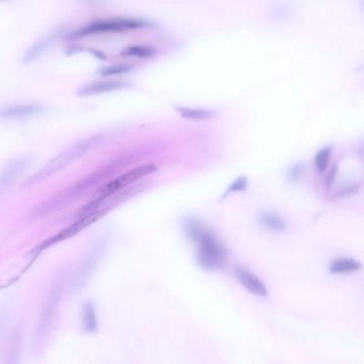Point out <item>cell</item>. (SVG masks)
I'll return each instance as SVG.
<instances>
[{"label": "cell", "instance_id": "ffe728a7", "mask_svg": "<svg viewBox=\"0 0 364 364\" xmlns=\"http://www.w3.org/2000/svg\"><path fill=\"white\" fill-rule=\"evenodd\" d=\"M247 185H248V180H247L246 176H240V178H236V180L230 185L227 193H235V191L237 193V191H245Z\"/></svg>", "mask_w": 364, "mask_h": 364}, {"label": "cell", "instance_id": "4fadbf2b", "mask_svg": "<svg viewBox=\"0 0 364 364\" xmlns=\"http://www.w3.org/2000/svg\"><path fill=\"white\" fill-rule=\"evenodd\" d=\"M361 267V264L353 259L349 257H338L334 259L330 265L329 270L331 274H350V272H357Z\"/></svg>", "mask_w": 364, "mask_h": 364}, {"label": "cell", "instance_id": "30bf717a", "mask_svg": "<svg viewBox=\"0 0 364 364\" xmlns=\"http://www.w3.org/2000/svg\"><path fill=\"white\" fill-rule=\"evenodd\" d=\"M235 274L242 287L248 289L250 293L259 296V297H265L268 295L267 287L257 274L249 272L248 269H245V268H237L235 270Z\"/></svg>", "mask_w": 364, "mask_h": 364}, {"label": "cell", "instance_id": "8992f818", "mask_svg": "<svg viewBox=\"0 0 364 364\" xmlns=\"http://www.w3.org/2000/svg\"><path fill=\"white\" fill-rule=\"evenodd\" d=\"M104 247L102 242H97L86 255L80 267L77 268L75 276L73 277V287L75 289H82L88 282L95 270L99 266L103 257Z\"/></svg>", "mask_w": 364, "mask_h": 364}, {"label": "cell", "instance_id": "e0dca14e", "mask_svg": "<svg viewBox=\"0 0 364 364\" xmlns=\"http://www.w3.org/2000/svg\"><path fill=\"white\" fill-rule=\"evenodd\" d=\"M330 157H331V149L328 148V146L318 151L316 156H315V166H316L317 171L323 172L327 169Z\"/></svg>", "mask_w": 364, "mask_h": 364}, {"label": "cell", "instance_id": "277c9868", "mask_svg": "<svg viewBox=\"0 0 364 364\" xmlns=\"http://www.w3.org/2000/svg\"><path fill=\"white\" fill-rule=\"evenodd\" d=\"M65 280L67 274L65 272H59L55 277L54 281L50 284V289L46 294L43 306L40 310L39 318H38L37 327H36L35 338H33V347L36 350H39L43 346L46 341L48 340L52 326L56 317L57 310L60 306L63 299V291H65Z\"/></svg>", "mask_w": 364, "mask_h": 364}, {"label": "cell", "instance_id": "7c38bea8", "mask_svg": "<svg viewBox=\"0 0 364 364\" xmlns=\"http://www.w3.org/2000/svg\"><path fill=\"white\" fill-rule=\"evenodd\" d=\"M54 40L55 36H50V37L40 40L37 43L33 44L31 48H28L25 52L24 56H23V63H31L33 61L37 60L40 56H42L50 48Z\"/></svg>", "mask_w": 364, "mask_h": 364}, {"label": "cell", "instance_id": "9a60e30c", "mask_svg": "<svg viewBox=\"0 0 364 364\" xmlns=\"http://www.w3.org/2000/svg\"><path fill=\"white\" fill-rule=\"evenodd\" d=\"M178 112H180L182 118L189 119V120L203 121L213 118L215 112L213 110L196 109V108L178 107Z\"/></svg>", "mask_w": 364, "mask_h": 364}, {"label": "cell", "instance_id": "8fae6325", "mask_svg": "<svg viewBox=\"0 0 364 364\" xmlns=\"http://www.w3.org/2000/svg\"><path fill=\"white\" fill-rule=\"evenodd\" d=\"M23 341H24V329H23L22 325H18L14 329L11 338H10L5 364H20Z\"/></svg>", "mask_w": 364, "mask_h": 364}, {"label": "cell", "instance_id": "7a4b0ae2", "mask_svg": "<svg viewBox=\"0 0 364 364\" xmlns=\"http://www.w3.org/2000/svg\"><path fill=\"white\" fill-rule=\"evenodd\" d=\"M155 171H156V166L148 164V165L135 168V169L118 176L114 180L110 181L95 193V197L88 204L80 208V217L88 216V215L95 214V213H105L104 204L107 203L123 189L146 178L150 174L154 173Z\"/></svg>", "mask_w": 364, "mask_h": 364}, {"label": "cell", "instance_id": "2e32d148", "mask_svg": "<svg viewBox=\"0 0 364 364\" xmlns=\"http://www.w3.org/2000/svg\"><path fill=\"white\" fill-rule=\"evenodd\" d=\"M259 221L262 225L274 231H283L287 228L284 220L274 213H263L259 216Z\"/></svg>", "mask_w": 364, "mask_h": 364}, {"label": "cell", "instance_id": "5bb4252c", "mask_svg": "<svg viewBox=\"0 0 364 364\" xmlns=\"http://www.w3.org/2000/svg\"><path fill=\"white\" fill-rule=\"evenodd\" d=\"M82 323L86 331L97 332L99 327V321H97V310H95V304L92 302H86L82 309Z\"/></svg>", "mask_w": 364, "mask_h": 364}, {"label": "cell", "instance_id": "ba28073f", "mask_svg": "<svg viewBox=\"0 0 364 364\" xmlns=\"http://www.w3.org/2000/svg\"><path fill=\"white\" fill-rule=\"evenodd\" d=\"M29 165H31V159L23 156L12 159L5 167L1 168L0 169V193H3L10 185L14 184L16 178L24 173Z\"/></svg>", "mask_w": 364, "mask_h": 364}, {"label": "cell", "instance_id": "5b68a950", "mask_svg": "<svg viewBox=\"0 0 364 364\" xmlns=\"http://www.w3.org/2000/svg\"><path fill=\"white\" fill-rule=\"evenodd\" d=\"M148 23L138 18H114L100 20L82 27L73 33V38L92 37L103 33H122L133 29L146 28Z\"/></svg>", "mask_w": 364, "mask_h": 364}, {"label": "cell", "instance_id": "52a82bcc", "mask_svg": "<svg viewBox=\"0 0 364 364\" xmlns=\"http://www.w3.org/2000/svg\"><path fill=\"white\" fill-rule=\"evenodd\" d=\"M46 108L40 104H11L0 107V119L6 121L22 120L44 114Z\"/></svg>", "mask_w": 364, "mask_h": 364}, {"label": "cell", "instance_id": "3957f363", "mask_svg": "<svg viewBox=\"0 0 364 364\" xmlns=\"http://www.w3.org/2000/svg\"><path fill=\"white\" fill-rule=\"evenodd\" d=\"M185 232L199 248V263L206 269H218L225 263V247L215 237L214 234L196 220L185 223Z\"/></svg>", "mask_w": 364, "mask_h": 364}, {"label": "cell", "instance_id": "d6986e66", "mask_svg": "<svg viewBox=\"0 0 364 364\" xmlns=\"http://www.w3.org/2000/svg\"><path fill=\"white\" fill-rule=\"evenodd\" d=\"M133 68L131 65H110V67L102 68L99 70L97 74L103 76V77H107V76L119 75V74L127 73V72L132 71Z\"/></svg>", "mask_w": 364, "mask_h": 364}, {"label": "cell", "instance_id": "ac0fdd59", "mask_svg": "<svg viewBox=\"0 0 364 364\" xmlns=\"http://www.w3.org/2000/svg\"><path fill=\"white\" fill-rule=\"evenodd\" d=\"M123 54L125 56L138 57V58H148L155 54V50L149 46H131L127 48Z\"/></svg>", "mask_w": 364, "mask_h": 364}, {"label": "cell", "instance_id": "6da1fadb", "mask_svg": "<svg viewBox=\"0 0 364 364\" xmlns=\"http://www.w3.org/2000/svg\"><path fill=\"white\" fill-rule=\"evenodd\" d=\"M107 136L105 134H95V135L88 136V137L82 138L72 144L71 146L61 151L60 153L53 157L48 161L43 167L40 168L36 173H33L31 178L27 180L25 185H35L43 182L46 178L54 174L58 173L61 170L65 169L68 166L73 164L77 159H82L89 152L97 149L100 144L106 139Z\"/></svg>", "mask_w": 364, "mask_h": 364}, {"label": "cell", "instance_id": "9c48e42d", "mask_svg": "<svg viewBox=\"0 0 364 364\" xmlns=\"http://www.w3.org/2000/svg\"><path fill=\"white\" fill-rule=\"evenodd\" d=\"M127 82H116V80H103V82H93L84 85L77 90L78 97H86L93 95H104V93L114 92L127 88Z\"/></svg>", "mask_w": 364, "mask_h": 364}]
</instances>
